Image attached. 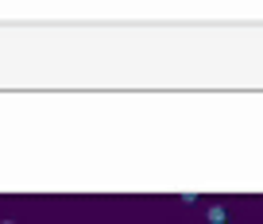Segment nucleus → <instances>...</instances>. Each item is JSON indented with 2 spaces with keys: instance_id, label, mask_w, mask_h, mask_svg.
Instances as JSON below:
<instances>
[{
  "instance_id": "1",
  "label": "nucleus",
  "mask_w": 263,
  "mask_h": 224,
  "mask_svg": "<svg viewBox=\"0 0 263 224\" xmlns=\"http://www.w3.org/2000/svg\"><path fill=\"white\" fill-rule=\"evenodd\" d=\"M209 224H229V209L224 205H209Z\"/></svg>"
},
{
  "instance_id": "2",
  "label": "nucleus",
  "mask_w": 263,
  "mask_h": 224,
  "mask_svg": "<svg viewBox=\"0 0 263 224\" xmlns=\"http://www.w3.org/2000/svg\"><path fill=\"white\" fill-rule=\"evenodd\" d=\"M4 224H12V220H4Z\"/></svg>"
}]
</instances>
